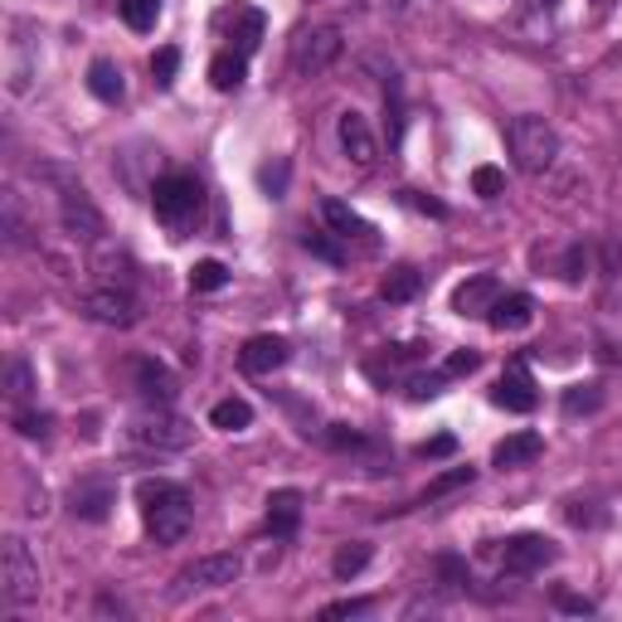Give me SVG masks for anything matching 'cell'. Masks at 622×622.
<instances>
[{"instance_id": "obj_1", "label": "cell", "mask_w": 622, "mask_h": 622, "mask_svg": "<svg viewBox=\"0 0 622 622\" xmlns=\"http://www.w3.org/2000/svg\"><path fill=\"white\" fill-rule=\"evenodd\" d=\"M137 506L146 520V535H151L156 545H176V540H185L190 525H195V501H190V491L180 482H166V477L142 482Z\"/></svg>"}, {"instance_id": "obj_2", "label": "cell", "mask_w": 622, "mask_h": 622, "mask_svg": "<svg viewBox=\"0 0 622 622\" xmlns=\"http://www.w3.org/2000/svg\"><path fill=\"white\" fill-rule=\"evenodd\" d=\"M506 146H511L516 171H525V176H545L554 166V156H559V137H554V127L545 117H535V112L511 117V127H506Z\"/></svg>"}, {"instance_id": "obj_3", "label": "cell", "mask_w": 622, "mask_h": 622, "mask_svg": "<svg viewBox=\"0 0 622 622\" xmlns=\"http://www.w3.org/2000/svg\"><path fill=\"white\" fill-rule=\"evenodd\" d=\"M151 210H156V219L180 239V234L200 219V210H205V185H200L195 176H180V171L161 176L151 185Z\"/></svg>"}, {"instance_id": "obj_4", "label": "cell", "mask_w": 622, "mask_h": 622, "mask_svg": "<svg viewBox=\"0 0 622 622\" xmlns=\"http://www.w3.org/2000/svg\"><path fill=\"white\" fill-rule=\"evenodd\" d=\"M0 593H5V603H30V598H39V564L20 535L0 540Z\"/></svg>"}, {"instance_id": "obj_5", "label": "cell", "mask_w": 622, "mask_h": 622, "mask_svg": "<svg viewBox=\"0 0 622 622\" xmlns=\"http://www.w3.org/2000/svg\"><path fill=\"white\" fill-rule=\"evenodd\" d=\"M132 438H137L142 448H156V452H176V448H185L190 438H195V428L185 423V418H176V414H166V404H151L146 414L132 418Z\"/></svg>"}, {"instance_id": "obj_6", "label": "cell", "mask_w": 622, "mask_h": 622, "mask_svg": "<svg viewBox=\"0 0 622 622\" xmlns=\"http://www.w3.org/2000/svg\"><path fill=\"white\" fill-rule=\"evenodd\" d=\"M346 39L336 25H316V30H302L297 39H292V69L297 73H326L336 59H341Z\"/></svg>"}, {"instance_id": "obj_7", "label": "cell", "mask_w": 622, "mask_h": 622, "mask_svg": "<svg viewBox=\"0 0 622 622\" xmlns=\"http://www.w3.org/2000/svg\"><path fill=\"white\" fill-rule=\"evenodd\" d=\"M559 559V550H554L550 535H511L501 545V574H516V579H525V574H540L545 564Z\"/></svg>"}, {"instance_id": "obj_8", "label": "cell", "mask_w": 622, "mask_h": 622, "mask_svg": "<svg viewBox=\"0 0 622 622\" xmlns=\"http://www.w3.org/2000/svg\"><path fill=\"white\" fill-rule=\"evenodd\" d=\"M59 219H64V229H69V239H83V244H98L108 234L103 214H98V205L88 200V190H78V185H64Z\"/></svg>"}, {"instance_id": "obj_9", "label": "cell", "mask_w": 622, "mask_h": 622, "mask_svg": "<svg viewBox=\"0 0 622 622\" xmlns=\"http://www.w3.org/2000/svg\"><path fill=\"white\" fill-rule=\"evenodd\" d=\"M491 404H496V409H506V414H530L540 404L525 360H511V365H506V375L496 380V389H491Z\"/></svg>"}, {"instance_id": "obj_10", "label": "cell", "mask_w": 622, "mask_h": 622, "mask_svg": "<svg viewBox=\"0 0 622 622\" xmlns=\"http://www.w3.org/2000/svg\"><path fill=\"white\" fill-rule=\"evenodd\" d=\"M69 506H73L78 520L98 525V520H108L112 506H117V486H112V477H83V482H73Z\"/></svg>"}, {"instance_id": "obj_11", "label": "cell", "mask_w": 622, "mask_h": 622, "mask_svg": "<svg viewBox=\"0 0 622 622\" xmlns=\"http://www.w3.org/2000/svg\"><path fill=\"white\" fill-rule=\"evenodd\" d=\"M214 25L229 30V39H234V49H239V54H253L258 44H263V35H268V20H263V10H258V5H229V10H219V15H214Z\"/></svg>"}, {"instance_id": "obj_12", "label": "cell", "mask_w": 622, "mask_h": 622, "mask_svg": "<svg viewBox=\"0 0 622 622\" xmlns=\"http://www.w3.org/2000/svg\"><path fill=\"white\" fill-rule=\"evenodd\" d=\"M83 312L103 326H132L137 321V302H132L127 287H98L83 297Z\"/></svg>"}, {"instance_id": "obj_13", "label": "cell", "mask_w": 622, "mask_h": 622, "mask_svg": "<svg viewBox=\"0 0 622 622\" xmlns=\"http://www.w3.org/2000/svg\"><path fill=\"white\" fill-rule=\"evenodd\" d=\"M341 146H346V156L360 166V171H375V161H380V142H375L370 122L360 117L355 108L341 112Z\"/></svg>"}, {"instance_id": "obj_14", "label": "cell", "mask_w": 622, "mask_h": 622, "mask_svg": "<svg viewBox=\"0 0 622 622\" xmlns=\"http://www.w3.org/2000/svg\"><path fill=\"white\" fill-rule=\"evenodd\" d=\"M239 579V554H205L190 569H180V588H224Z\"/></svg>"}, {"instance_id": "obj_15", "label": "cell", "mask_w": 622, "mask_h": 622, "mask_svg": "<svg viewBox=\"0 0 622 622\" xmlns=\"http://www.w3.org/2000/svg\"><path fill=\"white\" fill-rule=\"evenodd\" d=\"M292 346L282 341V336H253V341H244L239 350V365L248 370V375H273V370L287 365Z\"/></svg>"}, {"instance_id": "obj_16", "label": "cell", "mask_w": 622, "mask_h": 622, "mask_svg": "<svg viewBox=\"0 0 622 622\" xmlns=\"http://www.w3.org/2000/svg\"><path fill=\"white\" fill-rule=\"evenodd\" d=\"M302 491L297 486H278L273 496H268V530H273V540H292L302 525Z\"/></svg>"}, {"instance_id": "obj_17", "label": "cell", "mask_w": 622, "mask_h": 622, "mask_svg": "<svg viewBox=\"0 0 622 622\" xmlns=\"http://www.w3.org/2000/svg\"><path fill=\"white\" fill-rule=\"evenodd\" d=\"M554 20H559V0H520V10H516V30L530 44H550Z\"/></svg>"}, {"instance_id": "obj_18", "label": "cell", "mask_w": 622, "mask_h": 622, "mask_svg": "<svg viewBox=\"0 0 622 622\" xmlns=\"http://www.w3.org/2000/svg\"><path fill=\"white\" fill-rule=\"evenodd\" d=\"M321 219H326V229L336 234L341 244H350V239H360L365 248H375V229H370L365 219H360L355 210L346 205V200H321Z\"/></svg>"}, {"instance_id": "obj_19", "label": "cell", "mask_w": 622, "mask_h": 622, "mask_svg": "<svg viewBox=\"0 0 622 622\" xmlns=\"http://www.w3.org/2000/svg\"><path fill=\"white\" fill-rule=\"evenodd\" d=\"M132 384L146 404H171L176 399V375L161 360H132Z\"/></svg>"}, {"instance_id": "obj_20", "label": "cell", "mask_w": 622, "mask_h": 622, "mask_svg": "<svg viewBox=\"0 0 622 622\" xmlns=\"http://www.w3.org/2000/svg\"><path fill=\"white\" fill-rule=\"evenodd\" d=\"M496 297H501V282H496L491 273H477V278H467L457 292H452V312L457 316H486Z\"/></svg>"}, {"instance_id": "obj_21", "label": "cell", "mask_w": 622, "mask_h": 622, "mask_svg": "<svg viewBox=\"0 0 622 622\" xmlns=\"http://www.w3.org/2000/svg\"><path fill=\"white\" fill-rule=\"evenodd\" d=\"M545 452V438L540 433H511V438H501V443L491 448V467H501V472H516V467H530V462Z\"/></svg>"}, {"instance_id": "obj_22", "label": "cell", "mask_w": 622, "mask_h": 622, "mask_svg": "<svg viewBox=\"0 0 622 622\" xmlns=\"http://www.w3.org/2000/svg\"><path fill=\"white\" fill-rule=\"evenodd\" d=\"M486 321H491V331H525L535 321V302L525 292H501L491 302V312H486Z\"/></svg>"}, {"instance_id": "obj_23", "label": "cell", "mask_w": 622, "mask_h": 622, "mask_svg": "<svg viewBox=\"0 0 622 622\" xmlns=\"http://www.w3.org/2000/svg\"><path fill=\"white\" fill-rule=\"evenodd\" d=\"M88 93L98 98V103H122L127 98V83H122V69L112 59H93V69H88Z\"/></svg>"}, {"instance_id": "obj_24", "label": "cell", "mask_w": 622, "mask_h": 622, "mask_svg": "<svg viewBox=\"0 0 622 622\" xmlns=\"http://www.w3.org/2000/svg\"><path fill=\"white\" fill-rule=\"evenodd\" d=\"M244 73H248V54H239V49L214 54V64H210V83L219 88V93H234V88H244Z\"/></svg>"}, {"instance_id": "obj_25", "label": "cell", "mask_w": 622, "mask_h": 622, "mask_svg": "<svg viewBox=\"0 0 622 622\" xmlns=\"http://www.w3.org/2000/svg\"><path fill=\"white\" fill-rule=\"evenodd\" d=\"M418 287H423V278H418V268L399 263V268H389V273H384V282H380V297L399 307V302H414V297H418Z\"/></svg>"}, {"instance_id": "obj_26", "label": "cell", "mask_w": 622, "mask_h": 622, "mask_svg": "<svg viewBox=\"0 0 622 622\" xmlns=\"http://www.w3.org/2000/svg\"><path fill=\"white\" fill-rule=\"evenodd\" d=\"M210 423L224 428V433H239V428L253 423V409H248V399H219L210 409Z\"/></svg>"}, {"instance_id": "obj_27", "label": "cell", "mask_w": 622, "mask_h": 622, "mask_svg": "<svg viewBox=\"0 0 622 622\" xmlns=\"http://www.w3.org/2000/svg\"><path fill=\"white\" fill-rule=\"evenodd\" d=\"M365 564H370V545H365V540H350V545H341V550H336V559H331V574H336V579H355V574L360 569H365Z\"/></svg>"}, {"instance_id": "obj_28", "label": "cell", "mask_w": 622, "mask_h": 622, "mask_svg": "<svg viewBox=\"0 0 622 622\" xmlns=\"http://www.w3.org/2000/svg\"><path fill=\"white\" fill-rule=\"evenodd\" d=\"M384 112H389V146L404 142V88L394 73H384Z\"/></svg>"}, {"instance_id": "obj_29", "label": "cell", "mask_w": 622, "mask_h": 622, "mask_svg": "<svg viewBox=\"0 0 622 622\" xmlns=\"http://www.w3.org/2000/svg\"><path fill=\"white\" fill-rule=\"evenodd\" d=\"M117 5H122L127 30H137V35L156 30V20H161V0H117Z\"/></svg>"}, {"instance_id": "obj_30", "label": "cell", "mask_w": 622, "mask_h": 622, "mask_svg": "<svg viewBox=\"0 0 622 622\" xmlns=\"http://www.w3.org/2000/svg\"><path fill=\"white\" fill-rule=\"evenodd\" d=\"M224 282H229V268H224L219 258H205V263L190 268V287L195 292H219Z\"/></svg>"}, {"instance_id": "obj_31", "label": "cell", "mask_w": 622, "mask_h": 622, "mask_svg": "<svg viewBox=\"0 0 622 622\" xmlns=\"http://www.w3.org/2000/svg\"><path fill=\"white\" fill-rule=\"evenodd\" d=\"M603 404V389L598 384H569L564 389V414H593Z\"/></svg>"}, {"instance_id": "obj_32", "label": "cell", "mask_w": 622, "mask_h": 622, "mask_svg": "<svg viewBox=\"0 0 622 622\" xmlns=\"http://www.w3.org/2000/svg\"><path fill=\"white\" fill-rule=\"evenodd\" d=\"M457 486H472V467H452V472H443V477H433L418 501H423V506H428V501H443V496L457 491Z\"/></svg>"}, {"instance_id": "obj_33", "label": "cell", "mask_w": 622, "mask_h": 622, "mask_svg": "<svg viewBox=\"0 0 622 622\" xmlns=\"http://www.w3.org/2000/svg\"><path fill=\"white\" fill-rule=\"evenodd\" d=\"M176 69H180V49H176V44H166V49L151 54V73H156V83H161V88L176 83Z\"/></svg>"}, {"instance_id": "obj_34", "label": "cell", "mask_w": 622, "mask_h": 622, "mask_svg": "<svg viewBox=\"0 0 622 622\" xmlns=\"http://www.w3.org/2000/svg\"><path fill=\"white\" fill-rule=\"evenodd\" d=\"M472 190H477L482 200H496L506 190V176L496 171V166H477V171H472Z\"/></svg>"}, {"instance_id": "obj_35", "label": "cell", "mask_w": 622, "mask_h": 622, "mask_svg": "<svg viewBox=\"0 0 622 622\" xmlns=\"http://www.w3.org/2000/svg\"><path fill=\"white\" fill-rule=\"evenodd\" d=\"M30 88V59H25V39H15L10 49V93H25Z\"/></svg>"}, {"instance_id": "obj_36", "label": "cell", "mask_w": 622, "mask_h": 622, "mask_svg": "<svg viewBox=\"0 0 622 622\" xmlns=\"http://www.w3.org/2000/svg\"><path fill=\"white\" fill-rule=\"evenodd\" d=\"M15 428H20V438H49V428H54V418L49 414H35V409H25V414H15Z\"/></svg>"}, {"instance_id": "obj_37", "label": "cell", "mask_w": 622, "mask_h": 622, "mask_svg": "<svg viewBox=\"0 0 622 622\" xmlns=\"http://www.w3.org/2000/svg\"><path fill=\"white\" fill-rule=\"evenodd\" d=\"M448 384V370H438V375H409V399H438Z\"/></svg>"}, {"instance_id": "obj_38", "label": "cell", "mask_w": 622, "mask_h": 622, "mask_svg": "<svg viewBox=\"0 0 622 622\" xmlns=\"http://www.w3.org/2000/svg\"><path fill=\"white\" fill-rule=\"evenodd\" d=\"M326 443H331L336 452H355V448H365V433H360V428H350V423H331Z\"/></svg>"}, {"instance_id": "obj_39", "label": "cell", "mask_w": 622, "mask_h": 622, "mask_svg": "<svg viewBox=\"0 0 622 622\" xmlns=\"http://www.w3.org/2000/svg\"><path fill=\"white\" fill-rule=\"evenodd\" d=\"M258 185L268 190L273 200H282V190H287V161H278V166H263L258 171Z\"/></svg>"}, {"instance_id": "obj_40", "label": "cell", "mask_w": 622, "mask_h": 622, "mask_svg": "<svg viewBox=\"0 0 622 622\" xmlns=\"http://www.w3.org/2000/svg\"><path fill=\"white\" fill-rule=\"evenodd\" d=\"M482 365V355H477V350H452V355H448V380H462V375H472V370H477Z\"/></svg>"}, {"instance_id": "obj_41", "label": "cell", "mask_w": 622, "mask_h": 622, "mask_svg": "<svg viewBox=\"0 0 622 622\" xmlns=\"http://www.w3.org/2000/svg\"><path fill=\"white\" fill-rule=\"evenodd\" d=\"M370 598H341V603H326L321 608V618H360V613H370Z\"/></svg>"}, {"instance_id": "obj_42", "label": "cell", "mask_w": 622, "mask_h": 622, "mask_svg": "<svg viewBox=\"0 0 622 622\" xmlns=\"http://www.w3.org/2000/svg\"><path fill=\"white\" fill-rule=\"evenodd\" d=\"M331 239H336V234H307L302 244H307L316 258H331V263H346V253H341V248H336Z\"/></svg>"}, {"instance_id": "obj_43", "label": "cell", "mask_w": 622, "mask_h": 622, "mask_svg": "<svg viewBox=\"0 0 622 622\" xmlns=\"http://www.w3.org/2000/svg\"><path fill=\"white\" fill-rule=\"evenodd\" d=\"M5 380H10V399H25V394L35 389V384H30V365H25V360H15Z\"/></svg>"}, {"instance_id": "obj_44", "label": "cell", "mask_w": 622, "mask_h": 622, "mask_svg": "<svg viewBox=\"0 0 622 622\" xmlns=\"http://www.w3.org/2000/svg\"><path fill=\"white\" fill-rule=\"evenodd\" d=\"M457 452V438L452 433H438V438H428L423 448H418V457H452Z\"/></svg>"}, {"instance_id": "obj_45", "label": "cell", "mask_w": 622, "mask_h": 622, "mask_svg": "<svg viewBox=\"0 0 622 622\" xmlns=\"http://www.w3.org/2000/svg\"><path fill=\"white\" fill-rule=\"evenodd\" d=\"M554 608H559V613H579V618L598 613V608L588 603V598H579V593H554Z\"/></svg>"}, {"instance_id": "obj_46", "label": "cell", "mask_w": 622, "mask_h": 622, "mask_svg": "<svg viewBox=\"0 0 622 622\" xmlns=\"http://www.w3.org/2000/svg\"><path fill=\"white\" fill-rule=\"evenodd\" d=\"M404 195H409V205H414V210L433 214V219H448V205H443V200H428V195H418V190H404Z\"/></svg>"}, {"instance_id": "obj_47", "label": "cell", "mask_w": 622, "mask_h": 622, "mask_svg": "<svg viewBox=\"0 0 622 622\" xmlns=\"http://www.w3.org/2000/svg\"><path fill=\"white\" fill-rule=\"evenodd\" d=\"M618 5V0H593V10H598V15H608V10H613Z\"/></svg>"}]
</instances>
